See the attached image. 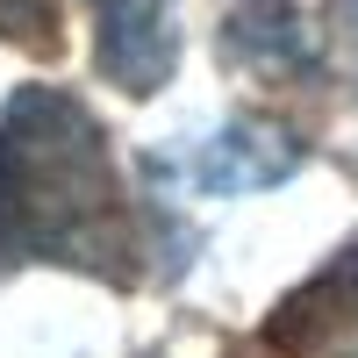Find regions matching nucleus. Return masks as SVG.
I'll return each instance as SVG.
<instances>
[{
  "label": "nucleus",
  "mask_w": 358,
  "mask_h": 358,
  "mask_svg": "<svg viewBox=\"0 0 358 358\" xmlns=\"http://www.w3.org/2000/svg\"><path fill=\"white\" fill-rule=\"evenodd\" d=\"M301 165H308V143L294 129L244 115V122L208 129L201 143H172V151H158L151 158V179L187 187V194H208V201H236V194L280 187V179H294Z\"/></svg>",
  "instance_id": "obj_2"
},
{
  "label": "nucleus",
  "mask_w": 358,
  "mask_h": 358,
  "mask_svg": "<svg viewBox=\"0 0 358 358\" xmlns=\"http://www.w3.org/2000/svg\"><path fill=\"white\" fill-rule=\"evenodd\" d=\"M22 265H79L101 280L136 273L115 151L94 108L65 86H22L0 108V273Z\"/></svg>",
  "instance_id": "obj_1"
},
{
  "label": "nucleus",
  "mask_w": 358,
  "mask_h": 358,
  "mask_svg": "<svg viewBox=\"0 0 358 358\" xmlns=\"http://www.w3.org/2000/svg\"><path fill=\"white\" fill-rule=\"evenodd\" d=\"M222 50H229V65H244L258 79H301L322 65V43L294 0H244L222 22Z\"/></svg>",
  "instance_id": "obj_5"
},
{
  "label": "nucleus",
  "mask_w": 358,
  "mask_h": 358,
  "mask_svg": "<svg viewBox=\"0 0 358 358\" xmlns=\"http://www.w3.org/2000/svg\"><path fill=\"white\" fill-rule=\"evenodd\" d=\"M265 337L280 351H294V358L358 351V258H337L322 280H308L273 322H265Z\"/></svg>",
  "instance_id": "obj_4"
},
{
  "label": "nucleus",
  "mask_w": 358,
  "mask_h": 358,
  "mask_svg": "<svg viewBox=\"0 0 358 358\" xmlns=\"http://www.w3.org/2000/svg\"><path fill=\"white\" fill-rule=\"evenodd\" d=\"M344 22H351V36H358V0H344Z\"/></svg>",
  "instance_id": "obj_7"
},
{
  "label": "nucleus",
  "mask_w": 358,
  "mask_h": 358,
  "mask_svg": "<svg viewBox=\"0 0 358 358\" xmlns=\"http://www.w3.org/2000/svg\"><path fill=\"white\" fill-rule=\"evenodd\" d=\"M101 79L122 94H158L179 65V0H86Z\"/></svg>",
  "instance_id": "obj_3"
},
{
  "label": "nucleus",
  "mask_w": 358,
  "mask_h": 358,
  "mask_svg": "<svg viewBox=\"0 0 358 358\" xmlns=\"http://www.w3.org/2000/svg\"><path fill=\"white\" fill-rule=\"evenodd\" d=\"M0 36L29 50H57V0H0Z\"/></svg>",
  "instance_id": "obj_6"
}]
</instances>
